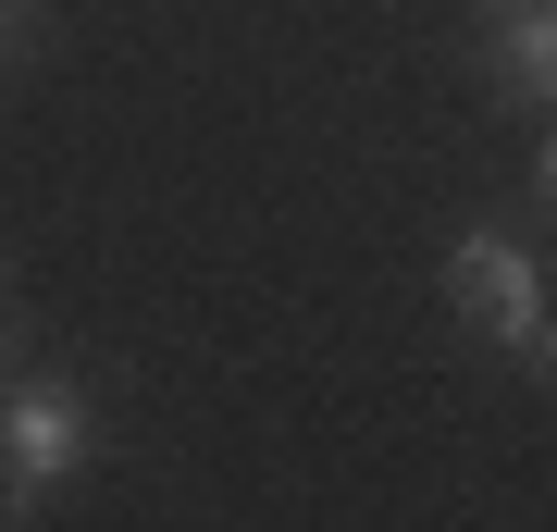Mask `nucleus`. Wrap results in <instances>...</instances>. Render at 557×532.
<instances>
[{"mask_svg": "<svg viewBox=\"0 0 557 532\" xmlns=\"http://www.w3.org/2000/svg\"><path fill=\"white\" fill-rule=\"evenodd\" d=\"M87 446H100L87 384H75V372H13V396H0V495H13V520L38 508V495L75 483Z\"/></svg>", "mask_w": 557, "mask_h": 532, "instance_id": "obj_1", "label": "nucleus"}, {"mask_svg": "<svg viewBox=\"0 0 557 532\" xmlns=\"http://www.w3.org/2000/svg\"><path fill=\"white\" fill-rule=\"evenodd\" d=\"M446 310L471 322L483 347H520V359H533V347H545V322H557V310H545L533 248H520L508 223H471V236L446 248Z\"/></svg>", "mask_w": 557, "mask_h": 532, "instance_id": "obj_2", "label": "nucleus"}, {"mask_svg": "<svg viewBox=\"0 0 557 532\" xmlns=\"http://www.w3.org/2000/svg\"><path fill=\"white\" fill-rule=\"evenodd\" d=\"M483 75H496L508 99H533V112H545V99H557V0H545V13H520V25H496Z\"/></svg>", "mask_w": 557, "mask_h": 532, "instance_id": "obj_3", "label": "nucleus"}, {"mask_svg": "<svg viewBox=\"0 0 557 532\" xmlns=\"http://www.w3.org/2000/svg\"><path fill=\"white\" fill-rule=\"evenodd\" d=\"M0 38H13V62H25V50L50 38V0H0Z\"/></svg>", "mask_w": 557, "mask_h": 532, "instance_id": "obj_4", "label": "nucleus"}, {"mask_svg": "<svg viewBox=\"0 0 557 532\" xmlns=\"http://www.w3.org/2000/svg\"><path fill=\"white\" fill-rule=\"evenodd\" d=\"M471 13H483V25H520V13H545V0H471Z\"/></svg>", "mask_w": 557, "mask_h": 532, "instance_id": "obj_5", "label": "nucleus"}, {"mask_svg": "<svg viewBox=\"0 0 557 532\" xmlns=\"http://www.w3.org/2000/svg\"><path fill=\"white\" fill-rule=\"evenodd\" d=\"M533 186H545V211H557V137H545V161H533Z\"/></svg>", "mask_w": 557, "mask_h": 532, "instance_id": "obj_6", "label": "nucleus"}, {"mask_svg": "<svg viewBox=\"0 0 557 532\" xmlns=\"http://www.w3.org/2000/svg\"><path fill=\"white\" fill-rule=\"evenodd\" d=\"M533 359H545V372H557V322H545V347H533Z\"/></svg>", "mask_w": 557, "mask_h": 532, "instance_id": "obj_7", "label": "nucleus"}]
</instances>
